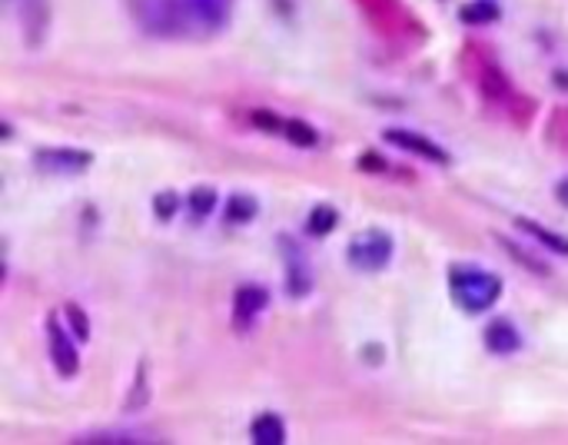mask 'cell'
I'll list each match as a JSON object with an SVG mask.
<instances>
[{"instance_id":"20","label":"cell","mask_w":568,"mask_h":445,"mask_svg":"<svg viewBox=\"0 0 568 445\" xmlns=\"http://www.w3.org/2000/svg\"><path fill=\"white\" fill-rule=\"evenodd\" d=\"M362 170H383V160H379V156H362Z\"/></svg>"},{"instance_id":"10","label":"cell","mask_w":568,"mask_h":445,"mask_svg":"<svg viewBox=\"0 0 568 445\" xmlns=\"http://www.w3.org/2000/svg\"><path fill=\"white\" fill-rule=\"evenodd\" d=\"M250 432H253V442L256 445H283L286 442V425H283V419L276 412L256 415V422H253Z\"/></svg>"},{"instance_id":"2","label":"cell","mask_w":568,"mask_h":445,"mask_svg":"<svg viewBox=\"0 0 568 445\" xmlns=\"http://www.w3.org/2000/svg\"><path fill=\"white\" fill-rule=\"evenodd\" d=\"M449 286H452L456 303L462 310H469V313H485L502 296V280L495 273H485V270L459 267V270L449 273Z\"/></svg>"},{"instance_id":"12","label":"cell","mask_w":568,"mask_h":445,"mask_svg":"<svg viewBox=\"0 0 568 445\" xmlns=\"http://www.w3.org/2000/svg\"><path fill=\"white\" fill-rule=\"evenodd\" d=\"M336 219H339V213L332 209V206H316L313 213H309V223H306V230H309V237H326V234H332L336 230Z\"/></svg>"},{"instance_id":"18","label":"cell","mask_w":568,"mask_h":445,"mask_svg":"<svg viewBox=\"0 0 568 445\" xmlns=\"http://www.w3.org/2000/svg\"><path fill=\"white\" fill-rule=\"evenodd\" d=\"M462 18H466V21H492L495 11H462Z\"/></svg>"},{"instance_id":"7","label":"cell","mask_w":568,"mask_h":445,"mask_svg":"<svg viewBox=\"0 0 568 445\" xmlns=\"http://www.w3.org/2000/svg\"><path fill=\"white\" fill-rule=\"evenodd\" d=\"M386 140L393 146H400V150H409V153L429 160V163H439V166L449 163V153L443 146H436L429 137H423V133H413V130H386Z\"/></svg>"},{"instance_id":"1","label":"cell","mask_w":568,"mask_h":445,"mask_svg":"<svg viewBox=\"0 0 568 445\" xmlns=\"http://www.w3.org/2000/svg\"><path fill=\"white\" fill-rule=\"evenodd\" d=\"M133 18L153 37H179L197 31L189 18V0H133Z\"/></svg>"},{"instance_id":"9","label":"cell","mask_w":568,"mask_h":445,"mask_svg":"<svg viewBox=\"0 0 568 445\" xmlns=\"http://www.w3.org/2000/svg\"><path fill=\"white\" fill-rule=\"evenodd\" d=\"M522 346V336L518 329L509 323V319H495L489 329H485V349L495 352V356H509Z\"/></svg>"},{"instance_id":"19","label":"cell","mask_w":568,"mask_h":445,"mask_svg":"<svg viewBox=\"0 0 568 445\" xmlns=\"http://www.w3.org/2000/svg\"><path fill=\"white\" fill-rule=\"evenodd\" d=\"M555 196H558V203H561V206H568V176L555 186Z\"/></svg>"},{"instance_id":"16","label":"cell","mask_w":568,"mask_h":445,"mask_svg":"<svg viewBox=\"0 0 568 445\" xmlns=\"http://www.w3.org/2000/svg\"><path fill=\"white\" fill-rule=\"evenodd\" d=\"M67 316H70V323H74V333L80 336V343H87V339H90L87 313H84V310H77V306H67Z\"/></svg>"},{"instance_id":"13","label":"cell","mask_w":568,"mask_h":445,"mask_svg":"<svg viewBox=\"0 0 568 445\" xmlns=\"http://www.w3.org/2000/svg\"><path fill=\"white\" fill-rule=\"evenodd\" d=\"M186 206H189V213H194L197 219L210 216V213H214V206H217V189H210V186H197L194 193L186 196Z\"/></svg>"},{"instance_id":"3","label":"cell","mask_w":568,"mask_h":445,"mask_svg":"<svg viewBox=\"0 0 568 445\" xmlns=\"http://www.w3.org/2000/svg\"><path fill=\"white\" fill-rule=\"evenodd\" d=\"M393 237L386 230H362L349 243V267L359 273H379L393 260Z\"/></svg>"},{"instance_id":"6","label":"cell","mask_w":568,"mask_h":445,"mask_svg":"<svg viewBox=\"0 0 568 445\" xmlns=\"http://www.w3.org/2000/svg\"><path fill=\"white\" fill-rule=\"evenodd\" d=\"M270 306V293L263 286H240L233 296V323L237 329H250L256 323V316Z\"/></svg>"},{"instance_id":"5","label":"cell","mask_w":568,"mask_h":445,"mask_svg":"<svg viewBox=\"0 0 568 445\" xmlns=\"http://www.w3.org/2000/svg\"><path fill=\"white\" fill-rule=\"evenodd\" d=\"M47 343H51V359H54V369L64 376V379H74L77 369H80V352L74 346V339L64 333V326L51 316L47 319Z\"/></svg>"},{"instance_id":"14","label":"cell","mask_w":568,"mask_h":445,"mask_svg":"<svg viewBox=\"0 0 568 445\" xmlns=\"http://www.w3.org/2000/svg\"><path fill=\"white\" fill-rule=\"evenodd\" d=\"M256 209H260V203H256L253 196H247V193H240V196H233V199L227 203L230 223H250V219L256 216Z\"/></svg>"},{"instance_id":"15","label":"cell","mask_w":568,"mask_h":445,"mask_svg":"<svg viewBox=\"0 0 568 445\" xmlns=\"http://www.w3.org/2000/svg\"><path fill=\"white\" fill-rule=\"evenodd\" d=\"M286 133H290L299 146H316V143H319V133H316L309 123H303V120H293V123L286 127Z\"/></svg>"},{"instance_id":"11","label":"cell","mask_w":568,"mask_h":445,"mask_svg":"<svg viewBox=\"0 0 568 445\" xmlns=\"http://www.w3.org/2000/svg\"><path fill=\"white\" fill-rule=\"evenodd\" d=\"M515 227H518L522 234H528L532 240H538L545 250L568 257V240H565V237H558V234H548L545 227H538V223H528V219H515Z\"/></svg>"},{"instance_id":"17","label":"cell","mask_w":568,"mask_h":445,"mask_svg":"<svg viewBox=\"0 0 568 445\" xmlns=\"http://www.w3.org/2000/svg\"><path fill=\"white\" fill-rule=\"evenodd\" d=\"M153 209H156L160 219H170L173 209H176V196H173V193H160V196L153 199Z\"/></svg>"},{"instance_id":"8","label":"cell","mask_w":568,"mask_h":445,"mask_svg":"<svg viewBox=\"0 0 568 445\" xmlns=\"http://www.w3.org/2000/svg\"><path fill=\"white\" fill-rule=\"evenodd\" d=\"M286 270H290V276H286V293H290L293 300L306 296V293L313 290V276H309L306 257H303L299 250H290V243H286Z\"/></svg>"},{"instance_id":"4","label":"cell","mask_w":568,"mask_h":445,"mask_svg":"<svg viewBox=\"0 0 568 445\" xmlns=\"http://www.w3.org/2000/svg\"><path fill=\"white\" fill-rule=\"evenodd\" d=\"M34 163H37L44 173L77 176V173H84V170L94 163V153H87V150H70V146H47V150H37Z\"/></svg>"}]
</instances>
